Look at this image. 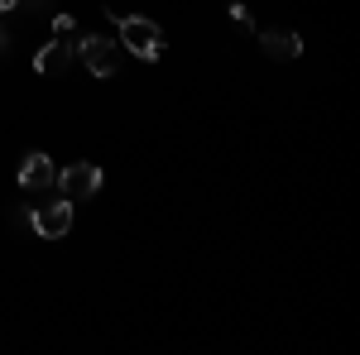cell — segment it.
<instances>
[{"label": "cell", "mask_w": 360, "mask_h": 355, "mask_svg": "<svg viewBox=\"0 0 360 355\" xmlns=\"http://www.w3.org/2000/svg\"><path fill=\"white\" fill-rule=\"evenodd\" d=\"M115 25H120V44H125V53L144 58V63H159L168 49L164 29L154 25V20H144V15H115Z\"/></svg>", "instance_id": "6da1fadb"}, {"label": "cell", "mask_w": 360, "mask_h": 355, "mask_svg": "<svg viewBox=\"0 0 360 355\" xmlns=\"http://www.w3.org/2000/svg\"><path fill=\"white\" fill-rule=\"evenodd\" d=\"M77 58L86 63V72H96V77H115V67H120V44L106 39V34H82Z\"/></svg>", "instance_id": "7a4b0ae2"}, {"label": "cell", "mask_w": 360, "mask_h": 355, "mask_svg": "<svg viewBox=\"0 0 360 355\" xmlns=\"http://www.w3.org/2000/svg\"><path fill=\"white\" fill-rule=\"evenodd\" d=\"M53 183L63 188V197H68V202H86V197H96V192H101L106 173H101L96 164H72V168H63Z\"/></svg>", "instance_id": "3957f363"}, {"label": "cell", "mask_w": 360, "mask_h": 355, "mask_svg": "<svg viewBox=\"0 0 360 355\" xmlns=\"http://www.w3.org/2000/svg\"><path fill=\"white\" fill-rule=\"evenodd\" d=\"M29 226H34L44 240H63V235L72 231V202L63 197V202H44V207H34V212H29Z\"/></svg>", "instance_id": "277c9868"}, {"label": "cell", "mask_w": 360, "mask_h": 355, "mask_svg": "<svg viewBox=\"0 0 360 355\" xmlns=\"http://www.w3.org/2000/svg\"><path fill=\"white\" fill-rule=\"evenodd\" d=\"M20 188H29V192H39V188H53V178H58V168H53V159L49 154H25V164H20Z\"/></svg>", "instance_id": "5b68a950"}, {"label": "cell", "mask_w": 360, "mask_h": 355, "mask_svg": "<svg viewBox=\"0 0 360 355\" xmlns=\"http://www.w3.org/2000/svg\"><path fill=\"white\" fill-rule=\"evenodd\" d=\"M259 49H264L269 58H278V63H288V58L303 53V39L288 34V29H264V34H259Z\"/></svg>", "instance_id": "8992f818"}, {"label": "cell", "mask_w": 360, "mask_h": 355, "mask_svg": "<svg viewBox=\"0 0 360 355\" xmlns=\"http://www.w3.org/2000/svg\"><path fill=\"white\" fill-rule=\"evenodd\" d=\"M68 63H72V49H68L63 39H53V44H44V49L34 53V67H39L44 77H58V72H68Z\"/></svg>", "instance_id": "52a82bcc"}, {"label": "cell", "mask_w": 360, "mask_h": 355, "mask_svg": "<svg viewBox=\"0 0 360 355\" xmlns=\"http://www.w3.org/2000/svg\"><path fill=\"white\" fill-rule=\"evenodd\" d=\"M231 20H236V29H240V34H250V29H255V20H250V10H245V0H236V5H231Z\"/></svg>", "instance_id": "ba28073f"}, {"label": "cell", "mask_w": 360, "mask_h": 355, "mask_svg": "<svg viewBox=\"0 0 360 355\" xmlns=\"http://www.w3.org/2000/svg\"><path fill=\"white\" fill-rule=\"evenodd\" d=\"M72 25H77L72 15H53V34H58V39H63V34H72Z\"/></svg>", "instance_id": "9c48e42d"}, {"label": "cell", "mask_w": 360, "mask_h": 355, "mask_svg": "<svg viewBox=\"0 0 360 355\" xmlns=\"http://www.w3.org/2000/svg\"><path fill=\"white\" fill-rule=\"evenodd\" d=\"M15 5H20V0H0V15H5V10H15Z\"/></svg>", "instance_id": "30bf717a"}]
</instances>
